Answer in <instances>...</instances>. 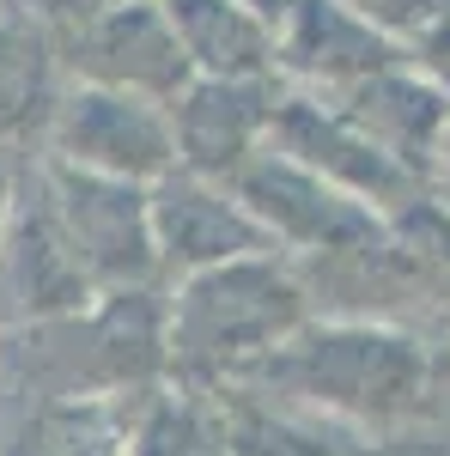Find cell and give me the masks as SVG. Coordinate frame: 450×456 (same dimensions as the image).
Listing matches in <instances>:
<instances>
[{"instance_id": "obj_1", "label": "cell", "mask_w": 450, "mask_h": 456, "mask_svg": "<svg viewBox=\"0 0 450 456\" xmlns=\"http://www.w3.org/2000/svg\"><path fill=\"white\" fill-rule=\"evenodd\" d=\"M73 146L86 159H110V165H159L165 159L159 128L122 98H86V110L73 116Z\"/></svg>"}, {"instance_id": "obj_2", "label": "cell", "mask_w": 450, "mask_h": 456, "mask_svg": "<svg viewBox=\"0 0 450 456\" xmlns=\"http://www.w3.org/2000/svg\"><path fill=\"white\" fill-rule=\"evenodd\" d=\"M176 12H183V25H189V49L208 55L213 68H243V61H256L262 37H256V25L243 19L238 6H225V0H176Z\"/></svg>"}, {"instance_id": "obj_3", "label": "cell", "mask_w": 450, "mask_h": 456, "mask_svg": "<svg viewBox=\"0 0 450 456\" xmlns=\"http://www.w3.org/2000/svg\"><path fill=\"white\" fill-rule=\"evenodd\" d=\"M165 232L183 256H232V249L250 244V225H238L208 195H171L165 201Z\"/></svg>"}, {"instance_id": "obj_4", "label": "cell", "mask_w": 450, "mask_h": 456, "mask_svg": "<svg viewBox=\"0 0 450 456\" xmlns=\"http://www.w3.org/2000/svg\"><path fill=\"white\" fill-rule=\"evenodd\" d=\"M262 189L280 195L268 201V213H280L292 232H305V238H335V232H359L365 219L359 213H347L341 201H329V195H316V183H299V176L286 171H262Z\"/></svg>"}]
</instances>
